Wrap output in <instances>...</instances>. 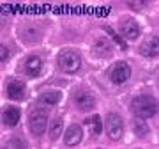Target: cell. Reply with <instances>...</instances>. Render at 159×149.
Wrapping results in <instances>:
<instances>
[{"mask_svg":"<svg viewBox=\"0 0 159 149\" xmlns=\"http://www.w3.org/2000/svg\"><path fill=\"white\" fill-rule=\"evenodd\" d=\"M81 66V57L73 50H64L58 53V68L64 73H76Z\"/></svg>","mask_w":159,"mask_h":149,"instance_id":"3957f363","label":"cell"},{"mask_svg":"<svg viewBox=\"0 0 159 149\" xmlns=\"http://www.w3.org/2000/svg\"><path fill=\"white\" fill-rule=\"evenodd\" d=\"M76 105H78L80 110H83V112H90L94 107H96V98L94 94L89 91H80L76 94Z\"/></svg>","mask_w":159,"mask_h":149,"instance_id":"30bf717a","label":"cell"},{"mask_svg":"<svg viewBox=\"0 0 159 149\" xmlns=\"http://www.w3.org/2000/svg\"><path fill=\"white\" fill-rule=\"evenodd\" d=\"M20 115H21V112H20L18 107H6L4 114H2V119L7 126H16L20 123Z\"/></svg>","mask_w":159,"mask_h":149,"instance_id":"7c38bea8","label":"cell"},{"mask_svg":"<svg viewBox=\"0 0 159 149\" xmlns=\"http://www.w3.org/2000/svg\"><path fill=\"white\" fill-rule=\"evenodd\" d=\"M133 128H134V133H136L138 137H145L148 133V126L143 123V119L136 117V119L133 121Z\"/></svg>","mask_w":159,"mask_h":149,"instance_id":"e0dca14e","label":"cell"},{"mask_svg":"<svg viewBox=\"0 0 159 149\" xmlns=\"http://www.w3.org/2000/svg\"><path fill=\"white\" fill-rule=\"evenodd\" d=\"M62 128H64V123H62V117H55L53 123H51V128H50V138L51 140H57L62 133Z\"/></svg>","mask_w":159,"mask_h":149,"instance_id":"2e32d148","label":"cell"},{"mask_svg":"<svg viewBox=\"0 0 159 149\" xmlns=\"http://www.w3.org/2000/svg\"><path fill=\"white\" fill-rule=\"evenodd\" d=\"M4 149H25V142H23L21 138L12 137L4 144Z\"/></svg>","mask_w":159,"mask_h":149,"instance_id":"ac0fdd59","label":"cell"},{"mask_svg":"<svg viewBox=\"0 0 159 149\" xmlns=\"http://www.w3.org/2000/svg\"><path fill=\"white\" fill-rule=\"evenodd\" d=\"M131 108H133V112H134L136 117H140V119H148V117L156 115V112L159 108V103L152 96L143 94V96H136L133 99Z\"/></svg>","mask_w":159,"mask_h":149,"instance_id":"6da1fadb","label":"cell"},{"mask_svg":"<svg viewBox=\"0 0 159 149\" xmlns=\"http://www.w3.org/2000/svg\"><path fill=\"white\" fill-rule=\"evenodd\" d=\"M0 59H2V60H7V48L6 46L0 48Z\"/></svg>","mask_w":159,"mask_h":149,"instance_id":"ffe728a7","label":"cell"},{"mask_svg":"<svg viewBox=\"0 0 159 149\" xmlns=\"http://www.w3.org/2000/svg\"><path fill=\"white\" fill-rule=\"evenodd\" d=\"M39 101L44 105H57L60 101V92L57 91H48V92H43L39 96Z\"/></svg>","mask_w":159,"mask_h":149,"instance_id":"9a60e30c","label":"cell"},{"mask_svg":"<svg viewBox=\"0 0 159 149\" xmlns=\"http://www.w3.org/2000/svg\"><path fill=\"white\" fill-rule=\"evenodd\" d=\"M48 112H46L43 107H39V105H35V107H32L29 112V128L30 132L34 133V135H43L46 130V124H48Z\"/></svg>","mask_w":159,"mask_h":149,"instance_id":"7a4b0ae2","label":"cell"},{"mask_svg":"<svg viewBox=\"0 0 159 149\" xmlns=\"http://www.w3.org/2000/svg\"><path fill=\"white\" fill-rule=\"evenodd\" d=\"M119 34L124 37V39H136L140 36V25H138L133 18H124L122 22L119 23Z\"/></svg>","mask_w":159,"mask_h":149,"instance_id":"8992f818","label":"cell"},{"mask_svg":"<svg viewBox=\"0 0 159 149\" xmlns=\"http://www.w3.org/2000/svg\"><path fill=\"white\" fill-rule=\"evenodd\" d=\"M7 96L14 99V101H20L25 98V84L18 78H12V80L7 82Z\"/></svg>","mask_w":159,"mask_h":149,"instance_id":"9c48e42d","label":"cell"},{"mask_svg":"<svg viewBox=\"0 0 159 149\" xmlns=\"http://www.w3.org/2000/svg\"><path fill=\"white\" fill-rule=\"evenodd\" d=\"M85 124L90 128L92 135H101L102 132V124H101V117L99 115H90L85 119Z\"/></svg>","mask_w":159,"mask_h":149,"instance_id":"5bb4252c","label":"cell"},{"mask_svg":"<svg viewBox=\"0 0 159 149\" xmlns=\"http://www.w3.org/2000/svg\"><path fill=\"white\" fill-rule=\"evenodd\" d=\"M41 69H43V60H41V57L30 55V57L25 60V73H27V76H30V78L39 76Z\"/></svg>","mask_w":159,"mask_h":149,"instance_id":"8fae6325","label":"cell"},{"mask_svg":"<svg viewBox=\"0 0 159 149\" xmlns=\"http://www.w3.org/2000/svg\"><path fill=\"white\" fill-rule=\"evenodd\" d=\"M94 52H96L97 55H101V57H108L110 53H111V45H110V41L104 39V37L97 39L96 46H94Z\"/></svg>","mask_w":159,"mask_h":149,"instance_id":"4fadbf2b","label":"cell"},{"mask_svg":"<svg viewBox=\"0 0 159 149\" xmlns=\"http://www.w3.org/2000/svg\"><path fill=\"white\" fill-rule=\"evenodd\" d=\"M140 53H142L143 57H148V59L157 57L159 55V37L157 36H150V37L142 45Z\"/></svg>","mask_w":159,"mask_h":149,"instance_id":"ba28073f","label":"cell"},{"mask_svg":"<svg viewBox=\"0 0 159 149\" xmlns=\"http://www.w3.org/2000/svg\"><path fill=\"white\" fill-rule=\"evenodd\" d=\"M106 32H108V34L111 36V37H113V41H117V45H119L120 48H122V50H125V48H127V45L124 43V39H120V37H119V34H117L115 30H111L110 27H106Z\"/></svg>","mask_w":159,"mask_h":149,"instance_id":"d6986e66","label":"cell"},{"mask_svg":"<svg viewBox=\"0 0 159 149\" xmlns=\"http://www.w3.org/2000/svg\"><path fill=\"white\" fill-rule=\"evenodd\" d=\"M131 76V68L127 62H115L113 66H111V69H110V78H111V82L113 84H125V82L129 80Z\"/></svg>","mask_w":159,"mask_h":149,"instance_id":"277c9868","label":"cell"},{"mask_svg":"<svg viewBox=\"0 0 159 149\" xmlns=\"http://www.w3.org/2000/svg\"><path fill=\"white\" fill-rule=\"evenodd\" d=\"M106 133L111 140H119L124 133V124L119 114H108L106 117Z\"/></svg>","mask_w":159,"mask_h":149,"instance_id":"5b68a950","label":"cell"},{"mask_svg":"<svg viewBox=\"0 0 159 149\" xmlns=\"http://www.w3.org/2000/svg\"><path fill=\"white\" fill-rule=\"evenodd\" d=\"M81 138H83V130L80 124H71V126L66 130V135H64V142L66 146L69 147H73V146H78L81 142Z\"/></svg>","mask_w":159,"mask_h":149,"instance_id":"52a82bcc","label":"cell"}]
</instances>
